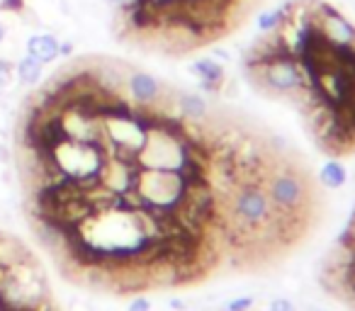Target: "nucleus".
<instances>
[{
	"label": "nucleus",
	"instance_id": "obj_7",
	"mask_svg": "<svg viewBox=\"0 0 355 311\" xmlns=\"http://www.w3.org/2000/svg\"><path fill=\"white\" fill-rule=\"evenodd\" d=\"M25 49L30 56H35L42 64H54L61 56V39L54 32H35V35L27 37Z\"/></svg>",
	"mask_w": 355,
	"mask_h": 311
},
{
	"label": "nucleus",
	"instance_id": "obj_14",
	"mask_svg": "<svg viewBox=\"0 0 355 311\" xmlns=\"http://www.w3.org/2000/svg\"><path fill=\"white\" fill-rule=\"evenodd\" d=\"M253 304H256V299H253V296H239V299L229 301L227 311H248V309H253Z\"/></svg>",
	"mask_w": 355,
	"mask_h": 311
},
{
	"label": "nucleus",
	"instance_id": "obj_11",
	"mask_svg": "<svg viewBox=\"0 0 355 311\" xmlns=\"http://www.w3.org/2000/svg\"><path fill=\"white\" fill-rule=\"evenodd\" d=\"M287 10H290V3H287V6H280V8H272V10H263L261 15H258V30H261L263 35L275 32L277 27L285 22Z\"/></svg>",
	"mask_w": 355,
	"mask_h": 311
},
{
	"label": "nucleus",
	"instance_id": "obj_16",
	"mask_svg": "<svg viewBox=\"0 0 355 311\" xmlns=\"http://www.w3.org/2000/svg\"><path fill=\"white\" fill-rule=\"evenodd\" d=\"M268 311H297V309H295V304H292L290 299H285V296H277V299L270 301Z\"/></svg>",
	"mask_w": 355,
	"mask_h": 311
},
{
	"label": "nucleus",
	"instance_id": "obj_2",
	"mask_svg": "<svg viewBox=\"0 0 355 311\" xmlns=\"http://www.w3.org/2000/svg\"><path fill=\"white\" fill-rule=\"evenodd\" d=\"M248 73L272 95H287V98H292L302 88H306V78L302 73L300 61L290 54L263 61V64L248 69Z\"/></svg>",
	"mask_w": 355,
	"mask_h": 311
},
{
	"label": "nucleus",
	"instance_id": "obj_10",
	"mask_svg": "<svg viewBox=\"0 0 355 311\" xmlns=\"http://www.w3.org/2000/svg\"><path fill=\"white\" fill-rule=\"evenodd\" d=\"M319 180L324 188L338 190L348 183V170H345V166L340 163V161H326L319 170Z\"/></svg>",
	"mask_w": 355,
	"mask_h": 311
},
{
	"label": "nucleus",
	"instance_id": "obj_6",
	"mask_svg": "<svg viewBox=\"0 0 355 311\" xmlns=\"http://www.w3.org/2000/svg\"><path fill=\"white\" fill-rule=\"evenodd\" d=\"M188 71L200 80V88L207 90V93H219L224 88V80H227V71L212 56H205V59H198L188 66Z\"/></svg>",
	"mask_w": 355,
	"mask_h": 311
},
{
	"label": "nucleus",
	"instance_id": "obj_21",
	"mask_svg": "<svg viewBox=\"0 0 355 311\" xmlns=\"http://www.w3.org/2000/svg\"><path fill=\"white\" fill-rule=\"evenodd\" d=\"M6 39H8V27H6V22L0 20V46L6 44Z\"/></svg>",
	"mask_w": 355,
	"mask_h": 311
},
{
	"label": "nucleus",
	"instance_id": "obj_20",
	"mask_svg": "<svg viewBox=\"0 0 355 311\" xmlns=\"http://www.w3.org/2000/svg\"><path fill=\"white\" fill-rule=\"evenodd\" d=\"M0 163H10V151L0 143Z\"/></svg>",
	"mask_w": 355,
	"mask_h": 311
},
{
	"label": "nucleus",
	"instance_id": "obj_12",
	"mask_svg": "<svg viewBox=\"0 0 355 311\" xmlns=\"http://www.w3.org/2000/svg\"><path fill=\"white\" fill-rule=\"evenodd\" d=\"M105 8H110V10H117V12H129L134 10L137 6H141L144 0H100Z\"/></svg>",
	"mask_w": 355,
	"mask_h": 311
},
{
	"label": "nucleus",
	"instance_id": "obj_8",
	"mask_svg": "<svg viewBox=\"0 0 355 311\" xmlns=\"http://www.w3.org/2000/svg\"><path fill=\"white\" fill-rule=\"evenodd\" d=\"M175 105L180 109V117L185 122H205L207 119V112H209V105L202 95L198 93H178L175 98Z\"/></svg>",
	"mask_w": 355,
	"mask_h": 311
},
{
	"label": "nucleus",
	"instance_id": "obj_15",
	"mask_svg": "<svg viewBox=\"0 0 355 311\" xmlns=\"http://www.w3.org/2000/svg\"><path fill=\"white\" fill-rule=\"evenodd\" d=\"M25 0H0V10L3 12H12V15H20L25 10Z\"/></svg>",
	"mask_w": 355,
	"mask_h": 311
},
{
	"label": "nucleus",
	"instance_id": "obj_19",
	"mask_svg": "<svg viewBox=\"0 0 355 311\" xmlns=\"http://www.w3.org/2000/svg\"><path fill=\"white\" fill-rule=\"evenodd\" d=\"M73 49H76V42H71V39L61 42V56H71L73 54Z\"/></svg>",
	"mask_w": 355,
	"mask_h": 311
},
{
	"label": "nucleus",
	"instance_id": "obj_17",
	"mask_svg": "<svg viewBox=\"0 0 355 311\" xmlns=\"http://www.w3.org/2000/svg\"><path fill=\"white\" fill-rule=\"evenodd\" d=\"M127 311H151V301H148L146 296H137V299L129 304Z\"/></svg>",
	"mask_w": 355,
	"mask_h": 311
},
{
	"label": "nucleus",
	"instance_id": "obj_3",
	"mask_svg": "<svg viewBox=\"0 0 355 311\" xmlns=\"http://www.w3.org/2000/svg\"><path fill=\"white\" fill-rule=\"evenodd\" d=\"M266 193L275 212L287 217V222H300L302 207L306 202V188L295 170L275 168L266 180Z\"/></svg>",
	"mask_w": 355,
	"mask_h": 311
},
{
	"label": "nucleus",
	"instance_id": "obj_18",
	"mask_svg": "<svg viewBox=\"0 0 355 311\" xmlns=\"http://www.w3.org/2000/svg\"><path fill=\"white\" fill-rule=\"evenodd\" d=\"M56 10H59L61 15H66V17H76V10L71 8L69 0H56Z\"/></svg>",
	"mask_w": 355,
	"mask_h": 311
},
{
	"label": "nucleus",
	"instance_id": "obj_1",
	"mask_svg": "<svg viewBox=\"0 0 355 311\" xmlns=\"http://www.w3.org/2000/svg\"><path fill=\"white\" fill-rule=\"evenodd\" d=\"M132 190L139 197V202H141V207L173 212L180 204V199L185 197V193H188V183L178 170L139 168Z\"/></svg>",
	"mask_w": 355,
	"mask_h": 311
},
{
	"label": "nucleus",
	"instance_id": "obj_4",
	"mask_svg": "<svg viewBox=\"0 0 355 311\" xmlns=\"http://www.w3.org/2000/svg\"><path fill=\"white\" fill-rule=\"evenodd\" d=\"M314 27L319 37L334 49H343V46H355V25L343 17L334 6H326L321 0H316L314 10Z\"/></svg>",
	"mask_w": 355,
	"mask_h": 311
},
{
	"label": "nucleus",
	"instance_id": "obj_9",
	"mask_svg": "<svg viewBox=\"0 0 355 311\" xmlns=\"http://www.w3.org/2000/svg\"><path fill=\"white\" fill-rule=\"evenodd\" d=\"M12 71H15L17 80H20L22 85L32 88V85H37L42 80V73H44V64H42V61H37L35 56L25 54V56H20L15 64H12Z\"/></svg>",
	"mask_w": 355,
	"mask_h": 311
},
{
	"label": "nucleus",
	"instance_id": "obj_5",
	"mask_svg": "<svg viewBox=\"0 0 355 311\" xmlns=\"http://www.w3.org/2000/svg\"><path fill=\"white\" fill-rule=\"evenodd\" d=\"M124 85H127L134 107H153L163 95L161 80L156 75L146 73V71H129Z\"/></svg>",
	"mask_w": 355,
	"mask_h": 311
},
{
	"label": "nucleus",
	"instance_id": "obj_13",
	"mask_svg": "<svg viewBox=\"0 0 355 311\" xmlns=\"http://www.w3.org/2000/svg\"><path fill=\"white\" fill-rule=\"evenodd\" d=\"M10 78H12V64L6 56H0V90H6L10 85Z\"/></svg>",
	"mask_w": 355,
	"mask_h": 311
}]
</instances>
